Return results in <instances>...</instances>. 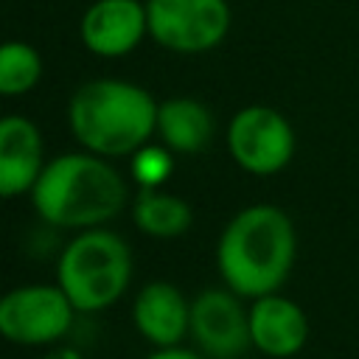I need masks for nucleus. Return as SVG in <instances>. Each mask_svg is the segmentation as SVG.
<instances>
[{
  "label": "nucleus",
  "mask_w": 359,
  "mask_h": 359,
  "mask_svg": "<svg viewBox=\"0 0 359 359\" xmlns=\"http://www.w3.org/2000/svg\"><path fill=\"white\" fill-rule=\"evenodd\" d=\"M297 255V233L278 205H250L222 230L216 244V269L230 292L255 300L280 292Z\"/></svg>",
  "instance_id": "f257e3e1"
},
{
  "label": "nucleus",
  "mask_w": 359,
  "mask_h": 359,
  "mask_svg": "<svg viewBox=\"0 0 359 359\" xmlns=\"http://www.w3.org/2000/svg\"><path fill=\"white\" fill-rule=\"evenodd\" d=\"M31 202L53 227L90 230L109 222L126 205V185L104 157L62 154L45 163L31 188Z\"/></svg>",
  "instance_id": "f03ea898"
},
{
  "label": "nucleus",
  "mask_w": 359,
  "mask_h": 359,
  "mask_svg": "<svg viewBox=\"0 0 359 359\" xmlns=\"http://www.w3.org/2000/svg\"><path fill=\"white\" fill-rule=\"evenodd\" d=\"M70 129L90 154L123 157L135 154L157 129L154 98L121 79H95L81 84L67 109Z\"/></svg>",
  "instance_id": "7ed1b4c3"
},
{
  "label": "nucleus",
  "mask_w": 359,
  "mask_h": 359,
  "mask_svg": "<svg viewBox=\"0 0 359 359\" xmlns=\"http://www.w3.org/2000/svg\"><path fill=\"white\" fill-rule=\"evenodd\" d=\"M132 280L129 244L107 230H81L56 261V283L76 311H104L123 297Z\"/></svg>",
  "instance_id": "20e7f679"
},
{
  "label": "nucleus",
  "mask_w": 359,
  "mask_h": 359,
  "mask_svg": "<svg viewBox=\"0 0 359 359\" xmlns=\"http://www.w3.org/2000/svg\"><path fill=\"white\" fill-rule=\"evenodd\" d=\"M76 309L59 283H25L0 294V337L22 348L59 345L73 328Z\"/></svg>",
  "instance_id": "39448f33"
},
{
  "label": "nucleus",
  "mask_w": 359,
  "mask_h": 359,
  "mask_svg": "<svg viewBox=\"0 0 359 359\" xmlns=\"http://www.w3.org/2000/svg\"><path fill=\"white\" fill-rule=\"evenodd\" d=\"M227 149L238 168L255 177H269L292 163L294 129L275 107L250 104L230 118Z\"/></svg>",
  "instance_id": "423d86ee"
},
{
  "label": "nucleus",
  "mask_w": 359,
  "mask_h": 359,
  "mask_svg": "<svg viewBox=\"0 0 359 359\" xmlns=\"http://www.w3.org/2000/svg\"><path fill=\"white\" fill-rule=\"evenodd\" d=\"M149 34L177 53L213 50L230 31L227 0H146Z\"/></svg>",
  "instance_id": "0eeeda50"
},
{
  "label": "nucleus",
  "mask_w": 359,
  "mask_h": 359,
  "mask_svg": "<svg viewBox=\"0 0 359 359\" xmlns=\"http://www.w3.org/2000/svg\"><path fill=\"white\" fill-rule=\"evenodd\" d=\"M236 292L205 289L191 300V328L196 351L208 359H238L252 348L250 342V309H244Z\"/></svg>",
  "instance_id": "6e6552de"
},
{
  "label": "nucleus",
  "mask_w": 359,
  "mask_h": 359,
  "mask_svg": "<svg viewBox=\"0 0 359 359\" xmlns=\"http://www.w3.org/2000/svg\"><path fill=\"white\" fill-rule=\"evenodd\" d=\"M250 342L269 359H292L309 342V317L280 292L255 297L250 303Z\"/></svg>",
  "instance_id": "1a4fd4ad"
},
{
  "label": "nucleus",
  "mask_w": 359,
  "mask_h": 359,
  "mask_svg": "<svg viewBox=\"0 0 359 359\" xmlns=\"http://www.w3.org/2000/svg\"><path fill=\"white\" fill-rule=\"evenodd\" d=\"M81 42L95 56H123L149 34L146 3L140 0H95L81 17Z\"/></svg>",
  "instance_id": "9d476101"
},
{
  "label": "nucleus",
  "mask_w": 359,
  "mask_h": 359,
  "mask_svg": "<svg viewBox=\"0 0 359 359\" xmlns=\"http://www.w3.org/2000/svg\"><path fill=\"white\" fill-rule=\"evenodd\" d=\"M132 323L137 334L154 348H174L188 337L191 328V300L168 283L151 280L146 283L132 303Z\"/></svg>",
  "instance_id": "9b49d317"
},
{
  "label": "nucleus",
  "mask_w": 359,
  "mask_h": 359,
  "mask_svg": "<svg viewBox=\"0 0 359 359\" xmlns=\"http://www.w3.org/2000/svg\"><path fill=\"white\" fill-rule=\"evenodd\" d=\"M45 168V146L39 129L22 115L0 118V196L31 191Z\"/></svg>",
  "instance_id": "f8f14e48"
},
{
  "label": "nucleus",
  "mask_w": 359,
  "mask_h": 359,
  "mask_svg": "<svg viewBox=\"0 0 359 359\" xmlns=\"http://www.w3.org/2000/svg\"><path fill=\"white\" fill-rule=\"evenodd\" d=\"M157 132L165 149L177 154H194L213 137V118L196 98H168L157 107Z\"/></svg>",
  "instance_id": "ddd939ff"
},
{
  "label": "nucleus",
  "mask_w": 359,
  "mask_h": 359,
  "mask_svg": "<svg viewBox=\"0 0 359 359\" xmlns=\"http://www.w3.org/2000/svg\"><path fill=\"white\" fill-rule=\"evenodd\" d=\"M135 224L140 233L154 238H177L191 227V205L182 196L165 194L160 188H140L135 199Z\"/></svg>",
  "instance_id": "4468645a"
},
{
  "label": "nucleus",
  "mask_w": 359,
  "mask_h": 359,
  "mask_svg": "<svg viewBox=\"0 0 359 359\" xmlns=\"http://www.w3.org/2000/svg\"><path fill=\"white\" fill-rule=\"evenodd\" d=\"M42 76V59L36 48L20 39L0 42V95H25Z\"/></svg>",
  "instance_id": "2eb2a0df"
},
{
  "label": "nucleus",
  "mask_w": 359,
  "mask_h": 359,
  "mask_svg": "<svg viewBox=\"0 0 359 359\" xmlns=\"http://www.w3.org/2000/svg\"><path fill=\"white\" fill-rule=\"evenodd\" d=\"M174 160L163 146H140L132 157V177L140 188H160V182L171 174Z\"/></svg>",
  "instance_id": "dca6fc26"
},
{
  "label": "nucleus",
  "mask_w": 359,
  "mask_h": 359,
  "mask_svg": "<svg viewBox=\"0 0 359 359\" xmlns=\"http://www.w3.org/2000/svg\"><path fill=\"white\" fill-rule=\"evenodd\" d=\"M146 359H208V356H205V353H199V351H191V348L174 345V348H154Z\"/></svg>",
  "instance_id": "f3484780"
},
{
  "label": "nucleus",
  "mask_w": 359,
  "mask_h": 359,
  "mask_svg": "<svg viewBox=\"0 0 359 359\" xmlns=\"http://www.w3.org/2000/svg\"><path fill=\"white\" fill-rule=\"evenodd\" d=\"M39 359H84L81 356V351H76V348H70V345H50Z\"/></svg>",
  "instance_id": "a211bd4d"
},
{
  "label": "nucleus",
  "mask_w": 359,
  "mask_h": 359,
  "mask_svg": "<svg viewBox=\"0 0 359 359\" xmlns=\"http://www.w3.org/2000/svg\"><path fill=\"white\" fill-rule=\"evenodd\" d=\"M0 199H3V196H0Z\"/></svg>",
  "instance_id": "6ab92c4d"
}]
</instances>
